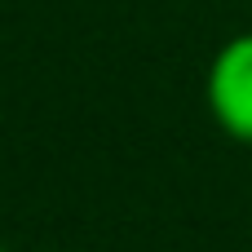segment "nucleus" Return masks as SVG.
<instances>
[{
  "label": "nucleus",
  "mask_w": 252,
  "mask_h": 252,
  "mask_svg": "<svg viewBox=\"0 0 252 252\" xmlns=\"http://www.w3.org/2000/svg\"><path fill=\"white\" fill-rule=\"evenodd\" d=\"M208 111L235 137L252 142V31L221 44L208 66Z\"/></svg>",
  "instance_id": "obj_1"
},
{
  "label": "nucleus",
  "mask_w": 252,
  "mask_h": 252,
  "mask_svg": "<svg viewBox=\"0 0 252 252\" xmlns=\"http://www.w3.org/2000/svg\"><path fill=\"white\" fill-rule=\"evenodd\" d=\"M0 252H4V248H0Z\"/></svg>",
  "instance_id": "obj_2"
}]
</instances>
